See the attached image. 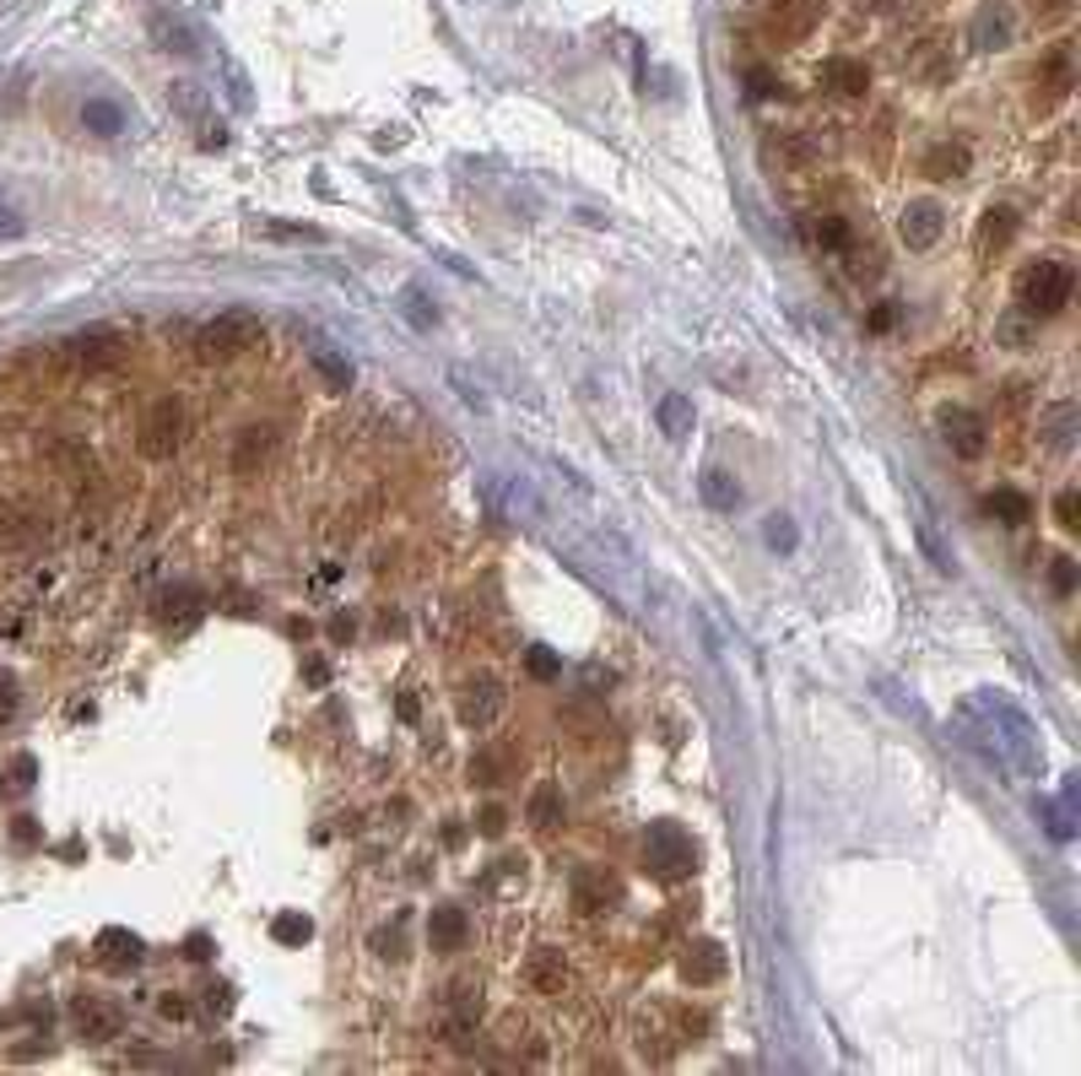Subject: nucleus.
I'll use <instances>...</instances> for the list:
<instances>
[{
	"instance_id": "4c0bfd02",
	"label": "nucleus",
	"mask_w": 1081,
	"mask_h": 1076,
	"mask_svg": "<svg viewBox=\"0 0 1081 1076\" xmlns=\"http://www.w3.org/2000/svg\"><path fill=\"white\" fill-rule=\"evenodd\" d=\"M1049 579H1055V590H1060V595H1071V590H1077V558H1055Z\"/></svg>"
},
{
	"instance_id": "39448f33",
	"label": "nucleus",
	"mask_w": 1081,
	"mask_h": 1076,
	"mask_svg": "<svg viewBox=\"0 0 1081 1076\" xmlns=\"http://www.w3.org/2000/svg\"><path fill=\"white\" fill-rule=\"evenodd\" d=\"M1033 87H1038V92H1033V109H1038V114L1071 98V87H1077V70H1071V50H1066V44H1055V50L1038 61V70H1033Z\"/></svg>"
},
{
	"instance_id": "6e6552de",
	"label": "nucleus",
	"mask_w": 1081,
	"mask_h": 1076,
	"mask_svg": "<svg viewBox=\"0 0 1081 1076\" xmlns=\"http://www.w3.org/2000/svg\"><path fill=\"white\" fill-rule=\"evenodd\" d=\"M120 1007L114 1001H103V996H76L70 1001V1028H76V1039H87V1044H109V1039H120Z\"/></svg>"
},
{
	"instance_id": "a19ab883",
	"label": "nucleus",
	"mask_w": 1081,
	"mask_h": 1076,
	"mask_svg": "<svg viewBox=\"0 0 1081 1076\" xmlns=\"http://www.w3.org/2000/svg\"><path fill=\"white\" fill-rule=\"evenodd\" d=\"M206 1007L217 1017H228L233 1012V990H228V985H211V990H206Z\"/></svg>"
},
{
	"instance_id": "aec40b11",
	"label": "nucleus",
	"mask_w": 1081,
	"mask_h": 1076,
	"mask_svg": "<svg viewBox=\"0 0 1081 1076\" xmlns=\"http://www.w3.org/2000/svg\"><path fill=\"white\" fill-rule=\"evenodd\" d=\"M1012 239H1017V211L1012 206H990L984 222H979V260H995Z\"/></svg>"
},
{
	"instance_id": "c85d7f7f",
	"label": "nucleus",
	"mask_w": 1081,
	"mask_h": 1076,
	"mask_svg": "<svg viewBox=\"0 0 1081 1076\" xmlns=\"http://www.w3.org/2000/svg\"><path fill=\"white\" fill-rule=\"evenodd\" d=\"M81 120L98 130V135H114V130H120V109H114V103H87Z\"/></svg>"
},
{
	"instance_id": "f257e3e1",
	"label": "nucleus",
	"mask_w": 1081,
	"mask_h": 1076,
	"mask_svg": "<svg viewBox=\"0 0 1081 1076\" xmlns=\"http://www.w3.org/2000/svg\"><path fill=\"white\" fill-rule=\"evenodd\" d=\"M643 871L665 887L687 882V877L698 871V844H693V833L682 823H649V833H643Z\"/></svg>"
},
{
	"instance_id": "58836bf2",
	"label": "nucleus",
	"mask_w": 1081,
	"mask_h": 1076,
	"mask_svg": "<svg viewBox=\"0 0 1081 1076\" xmlns=\"http://www.w3.org/2000/svg\"><path fill=\"white\" fill-rule=\"evenodd\" d=\"M157 33H163V50H179V55H190V50H195L190 33H185V28H168L163 17H157Z\"/></svg>"
},
{
	"instance_id": "de8ad7c7",
	"label": "nucleus",
	"mask_w": 1081,
	"mask_h": 1076,
	"mask_svg": "<svg viewBox=\"0 0 1081 1076\" xmlns=\"http://www.w3.org/2000/svg\"><path fill=\"white\" fill-rule=\"evenodd\" d=\"M163 1017H174V1022H185V1017H190V1007H185L179 996H163Z\"/></svg>"
},
{
	"instance_id": "79ce46f5",
	"label": "nucleus",
	"mask_w": 1081,
	"mask_h": 1076,
	"mask_svg": "<svg viewBox=\"0 0 1081 1076\" xmlns=\"http://www.w3.org/2000/svg\"><path fill=\"white\" fill-rule=\"evenodd\" d=\"M271 239H319V228H287V222H265Z\"/></svg>"
},
{
	"instance_id": "20e7f679",
	"label": "nucleus",
	"mask_w": 1081,
	"mask_h": 1076,
	"mask_svg": "<svg viewBox=\"0 0 1081 1076\" xmlns=\"http://www.w3.org/2000/svg\"><path fill=\"white\" fill-rule=\"evenodd\" d=\"M190 433V411H185V400L179 395H163V400H152V411L141 417V454L146 460H174L179 454V443Z\"/></svg>"
},
{
	"instance_id": "7ed1b4c3",
	"label": "nucleus",
	"mask_w": 1081,
	"mask_h": 1076,
	"mask_svg": "<svg viewBox=\"0 0 1081 1076\" xmlns=\"http://www.w3.org/2000/svg\"><path fill=\"white\" fill-rule=\"evenodd\" d=\"M250 347H260V315H250V309H228V315L206 319L195 330V358L200 363H233Z\"/></svg>"
},
{
	"instance_id": "cd10ccee",
	"label": "nucleus",
	"mask_w": 1081,
	"mask_h": 1076,
	"mask_svg": "<svg viewBox=\"0 0 1081 1076\" xmlns=\"http://www.w3.org/2000/svg\"><path fill=\"white\" fill-rule=\"evenodd\" d=\"M315 369H319V380L330 384V389H346V384H352V363H346V358H335V352H319Z\"/></svg>"
},
{
	"instance_id": "7c9ffc66",
	"label": "nucleus",
	"mask_w": 1081,
	"mask_h": 1076,
	"mask_svg": "<svg viewBox=\"0 0 1081 1076\" xmlns=\"http://www.w3.org/2000/svg\"><path fill=\"white\" fill-rule=\"evenodd\" d=\"M374 952H379V957H389V963H400V957H406V942H400V920H395V925H384V931H374Z\"/></svg>"
},
{
	"instance_id": "412c9836",
	"label": "nucleus",
	"mask_w": 1081,
	"mask_h": 1076,
	"mask_svg": "<svg viewBox=\"0 0 1081 1076\" xmlns=\"http://www.w3.org/2000/svg\"><path fill=\"white\" fill-rule=\"evenodd\" d=\"M801 233H806V244H817V250H849V222L832 217V211H806V217H801Z\"/></svg>"
},
{
	"instance_id": "f8f14e48",
	"label": "nucleus",
	"mask_w": 1081,
	"mask_h": 1076,
	"mask_svg": "<svg viewBox=\"0 0 1081 1076\" xmlns=\"http://www.w3.org/2000/svg\"><path fill=\"white\" fill-rule=\"evenodd\" d=\"M725 968H730V957H725V947H719V942H708V936L682 947V979H687L693 990L719 985V979H725Z\"/></svg>"
},
{
	"instance_id": "f704fd0d",
	"label": "nucleus",
	"mask_w": 1081,
	"mask_h": 1076,
	"mask_svg": "<svg viewBox=\"0 0 1081 1076\" xmlns=\"http://www.w3.org/2000/svg\"><path fill=\"white\" fill-rule=\"evenodd\" d=\"M747 92H752V98H773V92H779V76H773L768 65H752V70H747Z\"/></svg>"
},
{
	"instance_id": "f03ea898",
	"label": "nucleus",
	"mask_w": 1081,
	"mask_h": 1076,
	"mask_svg": "<svg viewBox=\"0 0 1081 1076\" xmlns=\"http://www.w3.org/2000/svg\"><path fill=\"white\" fill-rule=\"evenodd\" d=\"M1071 293H1077V276H1071L1066 260H1033V265L1017 276V304L1033 319L1060 315V309L1071 304Z\"/></svg>"
},
{
	"instance_id": "5701e85b",
	"label": "nucleus",
	"mask_w": 1081,
	"mask_h": 1076,
	"mask_svg": "<svg viewBox=\"0 0 1081 1076\" xmlns=\"http://www.w3.org/2000/svg\"><path fill=\"white\" fill-rule=\"evenodd\" d=\"M763 157L768 163H784V168H806L812 163V141H801L795 130H779L763 141Z\"/></svg>"
},
{
	"instance_id": "ea45409f",
	"label": "nucleus",
	"mask_w": 1081,
	"mask_h": 1076,
	"mask_svg": "<svg viewBox=\"0 0 1081 1076\" xmlns=\"http://www.w3.org/2000/svg\"><path fill=\"white\" fill-rule=\"evenodd\" d=\"M11 714H16V677H5V671H0V725H5Z\"/></svg>"
},
{
	"instance_id": "9d476101",
	"label": "nucleus",
	"mask_w": 1081,
	"mask_h": 1076,
	"mask_svg": "<svg viewBox=\"0 0 1081 1076\" xmlns=\"http://www.w3.org/2000/svg\"><path fill=\"white\" fill-rule=\"evenodd\" d=\"M941 439L952 443V454L979 460L984 443H990V422H984L979 411H968V406H947V411H941Z\"/></svg>"
},
{
	"instance_id": "ddd939ff",
	"label": "nucleus",
	"mask_w": 1081,
	"mask_h": 1076,
	"mask_svg": "<svg viewBox=\"0 0 1081 1076\" xmlns=\"http://www.w3.org/2000/svg\"><path fill=\"white\" fill-rule=\"evenodd\" d=\"M70 358H76L87 374L114 369V363L125 358V336H120V330H81V336L70 341Z\"/></svg>"
},
{
	"instance_id": "49530a36",
	"label": "nucleus",
	"mask_w": 1081,
	"mask_h": 1076,
	"mask_svg": "<svg viewBox=\"0 0 1081 1076\" xmlns=\"http://www.w3.org/2000/svg\"><path fill=\"white\" fill-rule=\"evenodd\" d=\"M33 768H38L33 758H16V779H11V784H16V790H27V784H33Z\"/></svg>"
},
{
	"instance_id": "37998d69",
	"label": "nucleus",
	"mask_w": 1081,
	"mask_h": 1076,
	"mask_svg": "<svg viewBox=\"0 0 1081 1076\" xmlns=\"http://www.w3.org/2000/svg\"><path fill=\"white\" fill-rule=\"evenodd\" d=\"M1066 11H1071V0H1033V17H1044V22H1055Z\"/></svg>"
},
{
	"instance_id": "a18cd8bd",
	"label": "nucleus",
	"mask_w": 1081,
	"mask_h": 1076,
	"mask_svg": "<svg viewBox=\"0 0 1081 1076\" xmlns=\"http://www.w3.org/2000/svg\"><path fill=\"white\" fill-rule=\"evenodd\" d=\"M11 838H16V844H38V823H33V817H16Z\"/></svg>"
},
{
	"instance_id": "a211bd4d",
	"label": "nucleus",
	"mask_w": 1081,
	"mask_h": 1076,
	"mask_svg": "<svg viewBox=\"0 0 1081 1076\" xmlns=\"http://www.w3.org/2000/svg\"><path fill=\"white\" fill-rule=\"evenodd\" d=\"M525 979H530L541 996H563V990H569V957H563L558 947H536V952H530Z\"/></svg>"
},
{
	"instance_id": "c756f323",
	"label": "nucleus",
	"mask_w": 1081,
	"mask_h": 1076,
	"mask_svg": "<svg viewBox=\"0 0 1081 1076\" xmlns=\"http://www.w3.org/2000/svg\"><path fill=\"white\" fill-rule=\"evenodd\" d=\"M471 784H504V758H498V753L471 758Z\"/></svg>"
},
{
	"instance_id": "473e14b6",
	"label": "nucleus",
	"mask_w": 1081,
	"mask_h": 1076,
	"mask_svg": "<svg viewBox=\"0 0 1081 1076\" xmlns=\"http://www.w3.org/2000/svg\"><path fill=\"white\" fill-rule=\"evenodd\" d=\"M763 536H768V547H795V525L784 519V514H768V525H763Z\"/></svg>"
},
{
	"instance_id": "1a4fd4ad",
	"label": "nucleus",
	"mask_w": 1081,
	"mask_h": 1076,
	"mask_svg": "<svg viewBox=\"0 0 1081 1076\" xmlns=\"http://www.w3.org/2000/svg\"><path fill=\"white\" fill-rule=\"evenodd\" d=\"M460 725H471V731H487L498 714H504V682L498 677H471L465 688H460Z\"/></svg>"
},
{
	"instance_id": "e433bc0d",
	"label": "nucleus",
	"mask_w": 1081,
	"mask_h": 1076,
	"mask_svg": "<svg viewBox=\"0 0 1081 1076\" xmlns=\"http://www.w3.org/2000/svg\"><path fill=\"white\" fill-rule=\"evenodd\" d=\"M525 666H530V677H541V682H552V677H558V655H547V649H530V655H525Z\"/></svg>"
},
{
	"instance_id": "9b49d317",
	"label": "nucleus",
	"mask_w": 1081,
	"mask_h": 1076,
	"mask_svg": "<svg viewBox=\"0 0 1081 1076\" xmlns=\"http://www.w3.org/2000/svg\"><path fill=\"white\" fill-rule=\"evenodd\" d=\"M941 228H947V211H941L936 200H908L903 217H897V239H903L908 250H930V244L941 239Z\"/></svg>"
},
{
	"instance_id": "b1692460",
	"label": "nucleus",
	"mask_w": 1081,
	"mask_h": 1076,
	"mask_svg": "<svg viewBox=\"0 0 1081 1076\" xmlns=\"http://www.w3.org/2000/svg\"><path fill=\"white\" fill-rule=\"evenodd\" d=\"M703 498H708V508L730 514V508H741V482H736L730 471L708 465V471H703Z\"/></svg>"
},
{
	"instance_id": "dca6fc26",
	"label": "nucleus",
	"mask_w": 1081,
	"mask_h": 1076,
	"mask_svg": "<svg viewBox=\"0 0 1081 1076\" xmlns=\"http://www.w3.org/2000/svg\"><path fill=\"white\" fill-rule=\"evenodd\" d=\"M817 81H823L827 92H838V98H865V87H871V70H865V61L832 55V61H823Z\"/></svg>"
},
{
	"instance_id": "c9c22d12",
	"label": "nucleus",
	"mask_w": 1081,
	"mask_h": 1076,
	"mask_svg": "<svg viewBox=\"0 0 1081 1076\" xmlns=\"http://www.w3.org/2000/svg\"><path fill=\"white\" fill-rule=\"evenodd\" d=\"M504 827H509V812H504V806H487V812L476 817V833H482V838H504Z\"/></svg>"
},
{
	"instance_id": "72a5a7b5",
	"label": "nucleus",
	"mask_w": 1081,
	"mask_h": 1076,
	"mask_svg": "<svg viewBox=\"0 0 1081 1076\" xmlns=\"http://www.w3.org/2000/svg\"><path fill=\"white\" fill-rule=\"evenodd\" d=\"M406 315L417 330H428V325H439V315H428V298H422V287H406Z\"/></svg>"
},
{
	"instance_id": "f3484780",
	"label": "nucleus",
	"mask_w": 1081,
	"mask_h": 1076,
	"mask_svg": "<svg viewBox=\"0 0 1081 1076\" xmlns=\"http://www.w3.org/2000/svg\"><path fill=\"white\" fill-rule=\"evenodd\" d=\"M465 942H471V920H465V909H454V903L433 909V920H428V947L449 957V952H465Z\"/></svg>"
},
{
	"instance_id": "bb28decb",
	"label": "nucleus",
	"mask_w": 1081,
	"mask_h": 1076,
	"mask_svg": "<svg viewBox=\"0 0 1081 1076\" xmlns=\"http://www.w3.org/2000/svg\"><path fill=\"white\" fill-rule=\"evenodd\" d=\"M271 936H276L282 947H304V942L315 936V920H309V914H298V909H287V914H276V920H271Z\"/></svg>"
},
{
	"instance_id": "c03bdc74",
	"label": "nucleus",
	"mask_w": 1081,
	"mask_h": 1076,
	"mask_svg": "<svg viewBox=\"0 0 1081 1076\" xmlns=\"http://www.w3.org/2000/svg\"><path fill=\"white\" fill-rule=\"evenodd\" d=\"M892 319H897V309H892V304H882V309H871L865 330H876V336H882V330H892Z\"/></svg>"
},
{
	"instance_id": "09e8293b",
	"label": "nucleus",
	"mask_w": 1081,
	"mask_h": 1076,
	"mask_svg": "<svg viewBox=\"0 0 1081 1076\" xmlns=\"http://www.w3.org/2000/svg\"><path fill=\"white\" fill-rule=\"evenodd\" d=\"M185 957H195V963H206V957H211V942H206V936H190V947H185Z\"/></svg>"
},
{
	"instance_id": "423d86ee",
	"label": "nucleus",
	"mask_w": 1081,
	"mask_h": 1076,
	"mask_svg": "<svg viewBox=\"0 0 1081 1076\" xmlns=\"http://www.w3.org/2000/svg\"><path fill=\"white\" fill-rule=\"evenodd\" d=\"M817 11H823V0H773L768 17H763L768 44H801V39L812 33Z\"/></svg>"
},
{
	"instance_id": "393cba45",
	"label": "nucleus",
	"mask_w": 1081,
	"mask_h": 1076,
	"mask_svg": "<svg viewBox=\"0 0 1081 1076\" xmlns=\"http://www.w3.org/2000/svg\"><path fill=\"white\" fill-rule=\"evenodd\" d=\"M660 428H665V439H687L693 433V400L687 395H665L660 400Z\"/></svg>"
},
{
	"instance_id": "a878e982",
	"label": "nucleus",
	"mask_w": 1081,
	"mask_h": 1076,
	"mask_svg": "<svg viewBox=\"0 0 1081 1076\" xmlns=\"http://www.w3.org/2000/svg\"><path fill=\"white\" fill-rule=\"evenodd\" d=\"M530 823L536 827L563 823V790H558V784H536V795H530Z\"/></svg>"
},
{
	"instance_id": "2f4dec72",
	"label": "nucleus",
	"mask_w": 1081,
	"mask_h": 1076,
	"mask_svg": "<svg viewBox=\"0 0 1081 1076\" xmlns=\"http://www.w3.org/2000/svg\"><path fill=\"white\" fill-rule=\"evenodd\" d=\"M1055 519H1060L1066 530H1077V525H1081V493H1077V487H1066V493L1055 498Z\"/></svg>"
},
{
	"instance_id": "4be33fe9",
	"label": "nucleus",
	"mask_w": 1081,
	"mask_h": 1076,
	"mask_svg": "<svg viewBox=\"0 0 1081 1076\" xmlns=\"http://www.w3.org/2000/svg\"><path fill=\"white\" fill-rule=\"evenodd\" d=\"M984 514L1017 530V525H1027V519H1033V498H1027V493H1017V487H995V493L984 498Z\"/></svg>"
},
{
	"instance_id": "2eb2a0df",
	"label": "nucleus",
	"mask_w": 1081,
	"mask_h": 1076,
	"mask_svg": "<svg viewBox=\"0 0 1081 1076\" xmlns=\"http://www.w3.org/2000/svg\"><path fill=\"white\" fill-rule=\"evenodd\" d=\"M919 174H925V179H936V185H947V179H968V174H973V152H968V141H936V146H925Z\"/></svg>"
},
{
	"instance_id": "4468645a",
	"label": "nucleus",
	"mask_w": 1081,
	"mask_h": 1076,
	"mask_svg": "<svg viewBox=\"0 0 1081 1076\" xmlns=\"http://www.w3.org/2000/svg\"><path fill=\"white\" fill-rule=\"evenodd\" d=\"M276 454V428L271 422H250L239 443H233V476H260Z\"/></svg>"
},
{
	"instance_id": "0eeeda50",
	"label": "nucleus",
	"mask_w": 1081,
	"mask_h": 1076,
	"mask_svg": "<svg viewBox=\"0 0 1081 1076\" xmlns=\"http://www.w3.org/2000/svg\"><path fill=\"white\" fill-rule=\"evenodd\" d=\"M622 903V877L606 871V866H584L573 877V909L578 914H611Z\"/></svg>"
},
{
	"instance_id": "6ab92c4d",
	"label": "nucleus",
	"mask_w": 1081,
	"mask_h": 1076,
	"mask_svg": "<svg viewBox=\"0 0 1081 1076\" xmlns=\"http://www.w3.org/2000/svg\"><path fill=\"white\" fill-rule=\"evenodd\" d=\"M92 952H98V963H103V968L125 974V968L141 963V952H146V947H141V936H130V931H120V925H109V931H98Z\"/></svg>"
}]
</instances>
